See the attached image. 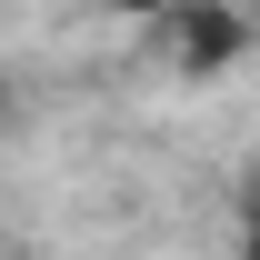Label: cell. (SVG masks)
I'll return each instance as SVG.
<instances>
[{"label":"cell","instance_id":"2","mask_svg":"<svg viewBox=\"0 0 260 260\" xmlns=\"http://www.w3.org/2000/svg\"><path fill=\"white\" fill-rule=\"evenodd\" d=\"M110 10H140V20H170V10H190V0H110Z\"/></svg>","mask_w":260,"mask_h":260},{"label":"cell","instance_id":"1","mask_svg":"<svg viewBox=\"0 0 260 260\" xmlns=\"http://www.w3.org/2000/svg\"><path fill=\"white\" fill-rule=\"evenodd\" d=\"M160 30L180 40V60H190V70H220V60H240V50H250V20H240L230 0H190V10H170Z\"/></svg>","mask_w":260,"mask_h":260}]
</instances>
